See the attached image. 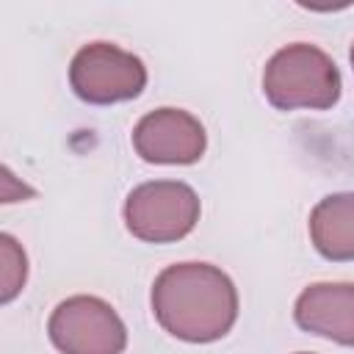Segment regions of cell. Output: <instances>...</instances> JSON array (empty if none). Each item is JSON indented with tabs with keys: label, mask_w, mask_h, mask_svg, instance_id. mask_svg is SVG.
I'll use <instances>...</instances> for the list:
<instances>
[{
	"label": "cell",
	"mask_w": 354,
	"mask_h": 354,
	"mask_svg": "<svg viewBox=\"0 0 354 354\" xmlns=\"http://www.w3.org/2000/svg\"><path fill=\"white\" fill-rule=\"evenodd\" d=\"M152 315L177 340H221L238 318V290L232 279L210 263L166 266L152 282Z\"/></svg>",
	"instance_id": "cell-1"
},
{
	"label": "cell",
	"mask_w": 354,
	"mask_h": 354,
	"mask_svg": "<svg viewBox=\"0 0 354 354\" xmlns=\"http://www.w3.org/2000/svg\"><path fill=\"white\" fill-rule=\"evenodd\" d=\"M263 94L279 111H326L340 100V72L321 47L296 41L268 58Z\"/></svg>",
	"instance_id": "cell-2"
},
{
	"label": "cell",
	"mask_w": 354,
	"mask_h": 354,
	"mask_svg": "<svg viewBox=\"0 0 354 354\" xmlns=\"http://www.w3.org/2000/svg\"><path fill=\"white\" fill-rule=\"evenodd\" d=\"M199 221V196L180 180H152L136 185L124 199V227L147 243L185 238Z\"/></svg>",
	"instance_id": "cell-3"
},
{
	"label": "cell",
	"mask_w": 354,
	"mask_h": 354,
	"mask_svg": "<svg viewBox=\"0 0 354 354\" xmlns=\"http://www.w3.org/2000/svg\"><path fill=\"white\" fill-rule=\"evenodd\" d=\"M72 91L91 105H111L136 100L147 86V66L138 55L111 44H83L69 64Z\"/></svg>",
	"instance_id": "cell-4"
},
{
	"label": "cell",
	"mask_w": 354,
	"mask_h": 354,
	"mask_svg": "<svg viewBox=\"0 0 354 354\" xmlns=\"http://www.w3.org/2000/svg\"><path fill=\"white\" fill-rule=\"evenodd\" d=\"M47 335L61 354H122L127 346V329L119 313L97 296L64 299L50 321Z\"/></svg>",
	"instance_id": "cell-5"
},
{
	"label": "cell",
	"mask_w": 354,
	"mask_h": 354,
	"mask_svg": "<svg viewBox=\"0 0 354 354\" xmlns=\"http://www.w3.org/2000/svg\"><path fill=\"white\" fill-rule=\"evenodd\" d=\"M133 147L147 163L188 166L205 155L207 136L196 116L183 108H158L133 127Z\"/></svg>",
	"instance_id": "cell-6"
},
{
	"label": "cell",
	"mask_w": 354,
	"mask_h": 354,
	"mask_svg": "<svg viewBox=\"0 0 354 354\" xmlns=\"http://www.w3.org/2000/svg\"><path fill=\"white\" fill-rule=\"evenodd\" d=\"M293 321L310 335L354 346V282L307 285L293 304Z\"/></svg>",
	"instance_id": "cell-7"
},
{
	"label": "cell",
	"mask_w": 354,
	"mask_h": 354,
	"mask_svg": "<svg viewBox=\"0 0 354 354\" xmlns=\"http://www.w3.org/2000/svg\"><path fill=\"white\" fill-rule=\"evenodd\" d=\"M310 241L326 260H354V191L324 196L310 213Z\"/></svg>",
	"instance_id": "cell-8"
},
{
	"label": "cell",
	"mask_w": 354,
	"mask_h": 354,
	"mask_svg": "<svg viewBox=\"0 0 354 354\" xmlns=\"http://www.w3.org/2000/svg\"><path fill=\"white\" fill-rule=\"evenodd\" d=\"M0 260H3V271H0V279H3V290H0V301H11L22 285H25V277H28V260H25V252L19 249V243L11 238V235H0Z\"/></svg>",
	"instance_id": "cell-9"
},
{
	"label": "cell",
	"mask_w": 354,
	"mask_h": 354,
	"mask_svg": "<svg viewBox=\"0 0 354 354\" xmlns=\"http://www.w3.org/2000/svg\"><path fill=\"white\" fill-rule=\"evenodd\" d=\"M348 58H351V66H354V44H351V53H348Z\"/></svg>",
	"instance_id": "cell-10"
},
{
	"label": "cell",
	"mask_w": 354,
	"mask_h": 354,
	"mask_svg": "<svg viewBox=\"0 0 354 354\" xmlns=\"http://www.w3.org/2000/svg\"><path fill=\"white\" fill-rule=\"evenodd\" d=\"M299 354H310V351H299Z\"/></svg>",
	"instance_id": "cell-11"
}]
</instances>
